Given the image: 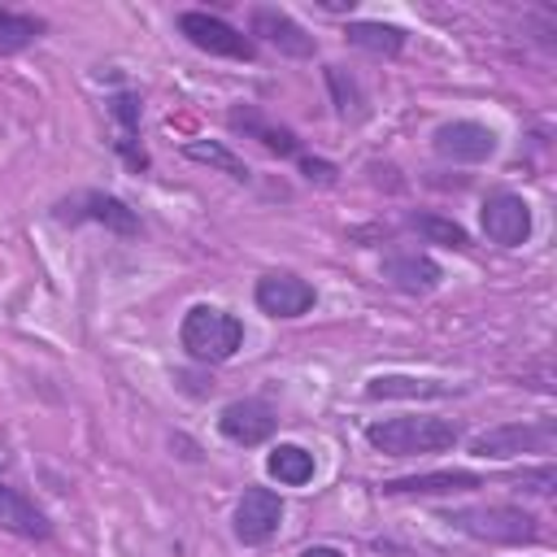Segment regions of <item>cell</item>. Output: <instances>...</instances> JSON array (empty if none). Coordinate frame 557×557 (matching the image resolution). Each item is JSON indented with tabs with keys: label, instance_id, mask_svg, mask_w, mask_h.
<instances>
[{
	"label": "cell",
	"instance_id": "11",
	"mask_svg": "<svg viewBox=\"0 0 557 557\" xmlns=\"http://www.w3.org/2000/svg\"><path fill=\"white\" fill-rule=\"evenodd\" d=\"M139 113H144V104H139L135 91H113V96L104 100V117H109V126H113V152H117L131 170H148V152H144V144H139Z\"/></svg>",
	"mask_w": 557,
	"mask_h": 557
},
{
	"label": "cell",
	"instance_id": "4",
	"mask_svg": "<svg viewBox=\"0 0 557 557\" xmlns=\"http://www.w3.org/2000/svg\"><path fill=\"white\" fill-rule=\"evenodd\" d=\"M174 22H178V35H183L191 48L209 52V57H231V61H252V57H257L252 35H244L239 26H231V22L218 17V13L183 9Z\"/></svg>",
	"mask_w": 557,
	"mask_h": 557
},
{
	"label": "cell",
	"instance_id": "1",
	"mask_svg": "<svg viewBox=\"0 0 557 557\" xmlns=\"http://www.w3.org/2000/svg\"><path fill=\"white\" fill-rule=\"evenodd\" d=\"M461 440V426L453 418H383L366 426V444L387 457H422V453H444Z\"/></svg>",
	"mask_w": 557,
	"mask_h": 557
},
{
	"label": "cell",
	"instance_id": "7",
	"mask_svg": "<svg viewBox=\"0 0 557 557\" xmlns=\"http://www.w3.org/2000/svg\"><path fill=\"white\" fill-rule=\"evenodd\" d=\"M252 300H257V309H261L265 318H300V313L313 309L318 292H313V283L300 278L296 270H270V274L257 278Z\"/></svg>",
	"mask_w": 557,
	"mask_h": 557
},
{
	"label": "cell",
	"instance_id": "26",
	"mask_svg": "<svg viewBox=\"0 0 557 557\" xmlns=\"http://www.w3.org/2000/svg\"><path fill=\"white\" fill-rule=\"evenodd\" d=\"M300 174H305L309 183H318V187H331L339 170H335L331 161H322V157H300Z\"/></svg>",
	"mask_w": 557,
	"mask_h": 557
},
{
	"label": "cell",
	"instance_id": "2",
	"mask_svg": "<svg viewBox=\"0 0 557 557\" xmlns=\"http://www.w3.org/2000/svg\"><path fill=\"white\" fill-rule=\"evenodd\" d=\"M178 344L191 361H205V366H218L226 357L239 352L244 344V322L222 309V305H191L183 313V326H178Z\"/></svg>",
	"mask_w": 557,
	"mask_h": 557
},
{
	"label": "cell",
	"instance_id": "8",
	"mask_svg": "<svg viewBox=\"0 0 557 557\" xmlns=\"http://www.w3.org/2000/svg\"><path fill=\"white\" fill-rule=\"evenodd\" d=\"M231 522H235L239 544H248V548L270 544L278 535V522H283V496L274 487H244Z\"/></svg>",
	"mask_w": 557,
	"mask_h": 557
},
{
	"label": "cell",
	"instance_id": "6",
	"mask_svg": "<svg viewBox=\"0 0 557 557\" xmlns=\"http://www.w3.org/2000/svg\"><path fill=\"white\" fill-rule=\"evenodd\" d=\"M61 222H100L113 235H139V213L109 191H74L52 209Z\"/></svg>",
	"mask_w": 557,
	"mask_h": 557
},
{
	"label": "cell",
	"instance_id": "21",
	"mask_svg": "<svg viewBox=\"0 0 557 557\" xmlns=\"http://www.w3.org/2000/svg\"><path fill=\"white\" fill-rule=\"evenodd\" d=\"M44 30H48V22L35 17V13L0 9V57H13V52H22V48H30Z\"/></svg>",
	"mask_w": 557,
	"mask_h": 557
},
{
	"label": "cell",
	"instance_id": "23",
	"mask_svg": "<svg viewBox=\"0 0 557 557\" xmlns=\"http://www.w3.org/2000/svg\"><path fill=\"white\" fill-rule=\"evenodd\" d=\"M326 83H331V96H335V113L348 122H357V117H366V96H361V87H357V78L344 70V65H326Z\"/></svg>",
	"mask_w": 557,
	"mask_h": 557
},
{
	"label": "cell",
	"instance_id": "20",
	"mask_svg": "<svg viewBox=\"0 0 557 557\" xmlns=\"http://www.w3.org/2000/svg\"><path fill=\"white\" fill-rule=\"evenodd\" d=\"M313 470H318V461L300 444H274L270 457H265V474L278 479V483H287V487H305L313 479Z\"/></svg>",
	"mask_w": 557,
	"mask_h": 557
},
{
	"label": "cell",
	"instance_id": "19",
	"mask_svg": "<svg viewBox=\"0 0 557 557\" xmlns=\"http://www.w3.org/2000/svg\"><path fill=\"white\" fill-rule=\"evenodd\" d=\"M344 39L352 48L370 52V57H400L405 44H409V35L400 26H392V22H348L344 26Z\"/></svg>",
	"mask_w": 557,
	"mask_h": 557
},
{
	"label": "cell",
	"instance_id": "5",
	"mask_svg": "<svg viewBox=\"0 0 557 557\" xmlns=\"http://www.w3.org/2000/svg\"><path fill=\"white\" fill-rule=\"evenodd\" d=\"M557 444V422H505V426H487L470 440V453L483 461H509L522 453H553Z\"/></svg>",
	"mask_w": 557,
	"mask_h": 557
},
{
	"label": "cell",
	"instance_id": "13",
	"mask_svg": "<svg viewBox=\"0 0 557 557\" xmlns=\"http://www.w3.org/2000/svg\"><path fill=\"white\" fill-rule=\"evenodd\" d=\"M248 30L257 35V39H265L270 48H278L283 57H313V35L296 22V17H287L283 9H252V17H248Z\"/></svg>",
	"mask_w": 557,
	"mask_h": 557
},
{
	"label": "cell",
	"instance_id": "12",
	"mask_svg": "<svg viewBox=\"0 0 557 557\" xmlns=\"http://www.w3.org/2000/svg\"><path fill=\"white\" fill-rule=\"evenodd\" d=\"M274 426H278V413H274L265 400H257V396L231 400V405H222V413H218V431H222L231 444H244V448L270 440Z\"/></svg>",
	"mask_w": 557,
	"mask_h": 557
},
{
	"label": "cell",
	"instance_id": "16",
	"mask_svg": "<svg viewBox=\"0 0 557 557\" xmlns=\"http://www.w3.org/2000/svg\"><path fill=\"white\" fill-rule=\"evenodd\" d=\"M474 487H483V479L470 470H431V474L387 479L379 492L383 496H453V492H474Z\"/></svg>",
	"mask_w": 557,
	"mask_h": 557
},
{
	"label": "cell",
	"instance_id": "9",
	"mask_svg": "<svg viewBox=\"0 0 557 557\" xmlns=\"http://www.w3.org/2000/svg\"><path fill=\"white\" fill-rule=\"evenodd\" d=\"M431 148H435L444 161H457V165H479V161H487V157L496 152V131H492V126H483V122L457 117V122L435 126Z\"/></svg>",
	"mask_w": 557,
	"mask_h": 557
},
{
	"label": "cell",
	"instance_id": "15",
	"mask_svg": "<svg viewBox=\"0 0 557 557\" xmlns=\"http://www.w3.org/2000/svg\"><path fill=\"white\" fill-rule=\"evenodd\" d=\"M379 270L396 292H409V296H426L444 283V270L426 252H392V257H383Z\"/></svg>",
	"mask_w": 557,
	"mask_h": 557
},
{
	"label": "cell",
	"instance_id": "3",
	"mask_svg": "<svg viewBox=\"0 0 557 557\" xmlns=\"http://www.w3.org/2000/svg\"><path fill=\"white\" fill-rule=\"evenodd\" d=\"M448 527L487 540V544H531L540 540V522L518 509V505H470V509H448L444 513Z\"/></svg>",
	"mask_w": 557,
	"mask_h": 557
},
{
	"label": "cell",
	"instance_id": "18",
	"mask_svg": "<svg viewBox=\"0 0 557 557\" xmlns=\"http://www.w3.org/2000/svg\"><path fill=\"white\" fill-rule=\"evenodd\" d=\"M453 387L440 379H418V374H379L366 383V400H435L448 396Z\"/></svg>",
	"mask_w": 557,
	"mask_h": 557
},
{
	"label": "cell",
	"instance_id": "27",
	"mask_svg": "<svg viewBox=\"0 0 557 557\" xmlns=\"http://www.w3.org/2000/svg\"><path fill=\"white\" fill-rule=\"evenodd\" d=\"M300 557H344L339 548H331V544H313V548H305Z\"/></svg>",
	"mask_w": 557,
	"mask_h": 557
},
{
	"label": "cell",
	"instance_id": "24",
	"mask_svg": "<svg viewBox=\"0 0 557 557\" xmlns=\"http://www.w3.org/2000/svg\"><path fill=\"white\" fill-rule=\"evenodd\" d=\"M191 161H205V165H213V170H222V174H231L235 183H248L252 178V170L231 152V148H222V144H187L183 148Z\"/></svg>",
	"mask_w": 557,
	"mask_h": 557
},
{
	"label": "cell",
	"instance_id": "17",
	"mask_svg": "<svg viewBox=\"0 0 557 557\" xmlns=\"http://www.w3.org/2000/svg\"><path fill=\"white\" fill-rule=\"evenodd\" d=\"M0 531L22 535V540H48L52 535V522H48V513L26 492L0 483Z\"/></svg>",
	"mask_w": 557,
	"mask_h": 557
},
{
	"label": "cell",
	"instance_id": "14",
	"mask_svg": "<svg viewBox=\"0 0 557 557\" xmlns=\"http://www.w3.org/2000/svg\"><path fill=\"white\" fill-rule=\"evenodd\" d=\"M226 126H231V131H239L244 139H257L261 148H270V152H278V157H296V152H300L296 131H287V126L270 122L257 104H235V109L226 113Z\"/></svg>",
	"mask_w": 557,
	"mask_h": 557
},
{
	"label": "cell",
	"instance_id": "10",
	"mask_svg": "<svg viewBox=\"0 0 557 557\" xmlns=\"http://www.w3.org/2000/svg\"><path fill=\"white\" fill-rule=\"evenodd\" d=\"M479 222H483V235L500 248H518L531 239V205L513 191H492L479 209Z\"/></svg>",
	"mask_w": 557,
	"mask_h": 557
},
{
	"label": "cell",
	"instance_id": "25",
	"mask_svg": "<svg viewBox=\"0 0 557 557\" xmlns=\"http://www.w3.org/2000/svg\"><path fill=\"white\" fill-rule=\"evenodd\" d=\"M553 483H557V470L544 461V466H535V470H522V479H518V487L522 492H531V496H548L553 492Z\"/></svg>",
	"mask_w": 557,
	"mask_h": 557
},
{
	"label": "cell",
	"instance_id": "22",
	"mask_svg": "<svg viewBox=\"0 0 557 557\" xmlns=\"http://www.w3.org/2000/svg\"><path fill=\"white\" fill-rule=\"evenodd\" d=\"M409 231H418L426 244H440V248H457V252L470 248L466 226L453 222V218H440V213H413V218H409Z\"/></svg>",
	"mask_w": 557,
	"mask_h": 557
}]
</instances>
